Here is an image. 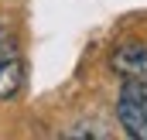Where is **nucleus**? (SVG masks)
Instances as JSON below:
<instances>
[{"instance_id":"1","label":"nucleus","mask_w":147,"mask_h":140,"mask_svg":"<svg viewBox=\"0 0 147 140\" xmlns=\"http://www.w3.org/2000/svg\"><path fill=\"white\" fill-rule=\"evenodd\" d=\"M116 116H120V123L130 137L147 140V82L127 79V85L120 92V103H116Z\"/></svg>"},{"instance_id":"2","label":"nucleus","mask_w":147,"mask_h":140,"mask_svg":"<svg viewBox=\"0 0 147 140\" xmlns=\"http://www.w3.org/2000/svg\"><path fill=\"white\" fill-rule=\"evenodd\" d=\"M113 72H120L123 79H140V82H147V44H140V41L120 44L113 51Z\"/></svg>"},{"instance_id":"3","label":"nucleus","mask_w":147,"mask_h":140,"mask_svg":"<svg viewBox=\"0 0 147 140\" xmlns=\"http://www.w3.org/2000/svg\"><path fill=\"white\" fill-rule=\"evenodd\" d=\"M24 82V65L10 44H0V99H10L21 92Z\"/></svg>"},{"instance_id":"4","label":"nucleus","mask_w":147,"mask_h":140,"mask_svg":"<svg viewBox=\"0 0 147 140\" xmlns=\"http://www.w3.org/2000/svg\"><path fill=\"white\" fill-rule=\"evenodd\" d=\"M0 44H7V38H3V28H0Z\"/></svg>"}]
</instances>
